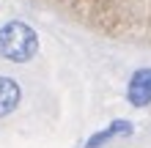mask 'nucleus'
Returning a JSON list of instances; mask_svg holds the SVG:
<instances>
[{
  "label": "nucleus",
  "mask_w": 151,
  "mask_h": 148,
  "mask_svg": "<svg viewBox=\"0 0 151 148\" xmlns=\"http://www.w3.org/2000/svg\"><path fill=\"white\" fill-rule=\"evenodd\" d=\"M39 52V36L25 22H6L0 28V55L11 63H28Z\"/></svg>",
  "instance_id": "obj_1"
},
{
  "label": "nucleus",
  "mask_w": 151,
  "mask_h": 148,
  "mask_svg": "<svg viewBox=\"0 0 151 148\" xmlns=\"http://www.w3.org/2000/svg\"><path fill=\"white\" fill-rule=\"evenodd\" d=\"M132 129H135V126H132L129 121H113V124H110L107 129L96 132V134L91 137V140L85 143V148H102L104 143L110 140V137H115V134H132Z\"/></svg>",
  "instance_id": "obj_4"
},
{
  "label": "nucleus",
  "mask_w": 151,
  "mask_h": 148,
  "mask_svg": "<svg viewBox=\"0 0 151 148\" xmlns=\"http://www.w3.org/2000/svg\"><path fill=\"white\" fill-rule=\"evenodd\" d=\"M127 102L132 107H146V104H151V69H137L129 77Z\"/></svg>",
  "instance_id": "obj_2"
},
{
  "label": "nucleus",
  "mask_w": 151,
  "mask_h": 148,
  "mask_svg": "<svg viewBox=\"0 0 151 148\" xmlns=\"http://www.w3.org/2000/svg\"><path fill=\"white\" fill-rule=\"evenodd\" d=\"M19 99H22L19 85L14 80H8V77H0V118L11 115L17 110V104H19Z\"/></svg>",
  "instance_id": "obj_3"
}]
</instances>
